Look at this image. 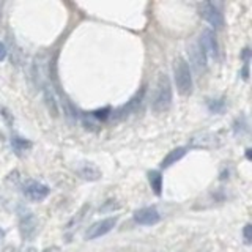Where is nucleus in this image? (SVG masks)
<instances>
[{"label": "nucleus", "instance_id": "obj_11", "mask_svg": "<svg viewBox=\"0 0 252 252\" xmlns=\"http://www.w3.org/2000/svg\"><path fill=\"white\" fill-rule=\"evenodd\" d=\"M186 153H188L186 147H177V148H173L172 151L167 153L166 158L161 161V167H163V169H169L170 166L177 164L181 158H185Z\"/></svg>", "mask_w": 252, "mask_h": 252}, {"label": "nucleus", "instance_id": "obj_21", "mask_svg": "<svg viewBox=\"0 0 252 252\" xmlns=\"http://www.w3.org/2000/svg\"><path fill=\"white\" fill-rule=\"evenodd\" d=\"M251 151H252L251 148H248V150H246V158H248L249 161H251Z\"/></svg>", "mask_w": 252, "mask_h": 252}, {"label": "nucleus", "instance_id": "obj_18", "mask_svg": "<svg viewBox=\"0 0 252 252\" xmlns=\"http://www.w3.org/2000/svg\"><path fill=\"white\" fill-rule=\"evenodd\" d=\"M241 74H243V79L248 81V78H249V63H244V68H243Z\"/></svg>", "mask_w": 252, "mask_h": 252}, {"label": "nucleus", "instance_id": "obj_1", "mask_svg": "<svg viewBox=\"0 0 252 252\" xmlns=\"http://www.w3.org/2000/svg\"><path fill=\"white\" fill-rule=\"evenodd\" d=\"M172 84L169 76L161 73L159 78L156 81V88H155V95H153V101H151V109L161 114V112L169 110L172 106Z\"/></svg>", "mask_w": 252, "mask_h": 252}, {"label": "nucleus", "instance_id": "obj_8", "mask_svg": "<svg viewBox=\"0 0 252 252\" xmlns=\"http://www.w3.org/2000/svg\"><path fill=\"white\" fill-rule=\"evenodd\" d=\"M161 219V214L158 213L156 208L153 207H147L141 208L134 213V221L141 226H153V224H158Z\"/></svg>", "mask_w": 252, "mask_h": 252}, {"label": "nucleus", "instance_id": "obj_19", "mask_svg": "<svg viewBox=\"0 0 252 252\" xmlns=\"http://www.w3.org/2000/svg\"><path fill=\"white\" fill-rule=\"evenodd\" d=\"M5 57H6V47L3 43H0V62L5 60Z\"/></svg>", "mask_w": 252, "mask_h": 252}, {"label": "nucleus", "instance_id": "obj_16", "mask_svg": "<svg viewBox=\"0 0 252 252\" xmlns=\"http://www.w3.org/2000/svg\"><path fill=\"white\" fill-rule=\"evenodd\" d=\"M90 117L96 118V120H106V118L110 117V109L106 107V109H100V110H95L90 114Z\"/></svg>", "mask_w": 252, "mask_h": 252}, {"label": "nucleus", "instance_id": "obj_2", "mask_svg": "<svg viewBox=\"0 0 252 252\" xmlns=\"http://www.w3.org/2000/svg\"><path fill=\"white\" fill-rule=\"evenodd\" d=\"M173 76H175V85H177L178 93L180 95H191V92H192L191 68H189V63L183 57L175 59Z\"/></svg>", "mask_w": 252, "mask_h": 252}, {"label": "nucleus", "instance_id": "obj_4", "mask_svg": "<svg viewBox=\"0 0 252 252\" xmlns=\"http://www.w3.org/2000/svg\"><path fill=\"white\" fill-rule=\"evenodd\" d=\"M117 226V218L115 216H110V218H106V219H101L92 226L88 227L87 233H85V238L87 240H96V238H101L104 235H107L110 230H114V227Z\"/></svg>", "mask_w": 252, "mask_h": 252}, {"label": "nucleus", "instance_id": "obj_13", "mask_svg": "<svg viewBox=\"0 0 252 252\" xmlns=\"http://www.w3.org/2000/svg\"><path fill=\"white\" fill-rule=\"evenodd\" d=\"M148 181H150L153 192L156 195H161V192H163V175H161L158 170H151L148 173Z\"/></svg>", "mask_w": 252, "mask_h": 252}, {"label": "nucleus", "instance_id": "obj_17", "mask_svg": "<svg viewBox=\"0 0 252 252\" xmlns=\"http://www.w3.org/2000/svg\"><path fill=\"white\" fill-rule=\"evenodd\" d=\"M243 238H244V244H249L252 243V226L251 224H246L243 229Z\"/></svg>", "mask_w": 252, "mask_h": 252}, {"label": "nucleus", "instance_id": "obj_7", "mask_svg": "<svg viewBox=\"0 0 252 252\" xmlns=\"http://www.w3.org/2000/svg\"><path fill=\"white\" fill-rule=\"evenodd\" d=\"M24 195L32 202H41L49 195V188L38 181H29L24 186Z\"/></svg>", "mask_w": 252, "mask_h": 252}, {"label": "nucleus", "instance_id": "obj_9", "mask_svg": "<svg viewBox=\"0 0 252 252\" xmlns=\"http://www.w3.org/2000/svg\"><path fill=\"white\" fill-rule=\"evenodd\" d=\"M188 54H189V62H191V65L194 66L195 71H204L207 68V59L204 52H202V49L199 46V43H192L191 46L188 47Z\"/></svg>", "mask_w": 252, "mask_h": 252}, {"label": "nucleus", "instance_id": "obj_12", "mask_svg": "<svg viewBox=\"0 0 252 252\" xmlns=\"http://www.w3.org/2000/svg\"><path fill=\"white\" fill-rule=\"evenodd\" d=\"M79 175L84 180H88V181H95L101 177V172L98 170V167H95L93 164H84L81 169H79Z\"/></svg>", "mask_w": 252, "mask_h": 252}, {"label": "nucleus", "instance_id": "obj_3", "mask_svg": "<svg viewBox=\"0 0 252 252\" xmlns=\"http://www.w3.org/2000/svg\"><path fill=\"white\" fill-rule=\"evenodd\" d=\"M199 46L204 52L207 60H216L219 57V46H218V40H216V35L213 30H204L200 33V40H199Z\"/></svg>", "mask_w": 252, "mask_h": 252}, {"label": "nucleus", "instance_id": "obj_15", "mask_svg": "<svg viewBox=\"0 0 252 252\" xmlns=\"http://www.w3.org/2000/svg\"><path fill=\"white\" fill-rule=\"evenodd\" d=\"M224 107H226V104H224V101H221V100H211L208 103L210 112H214V114H219V112H222Z\"/></svg>", "mask_w": 252, "mask_h": 252}, {"label": "nucleus", "instance_id": "obj_20", "mask_svg": "<svg viewBox=\"0 0 252 252\" xmlns=\"http://www.w3.org/2000/svg\"><path fill=\"white\" fill-rule=\"evenodd\" d=\"M43 252H60V249L57 246H52V248H46Z\"/></svg>", "mask_w": 252, "mask_h": 252}, {"label": "nucleus", "instance_id": "obj_14", "mask_svg": "<svg viewBox=\"0 0 252 252\" xmlns=\"http://www.w3.org/2000/svg\"><path fill=\"white\" fill-rule=\"evenodd\" d=\"M11 145H13V150L16 151V155H22V151L29 150L32 147V144L29 141H25V139L18 137V136H15L11 139Z\"/></svg>", "mask_w": 252, "mask_h": 252}, {"label": "nucleus", "instance_id": "obj_5", "mask_svg": "<svg viewBox=\"0 0 252 252\" xmlns=\"http://www.w3.org/2000/svg\"><path fill=\"white\" fill-rule=\"evenodd\" d=\"M19 233L22 240L30 241L38 233V218L33 213H24L19 221Z\"/></svg>", "mask_w": 252, "mask_h": 252}, {"label": "nucleus", "instance_id": "obj_22", "mask_svg": "<svg viewBox=\"0 0 252 252\" xmlns=\"http://www.w3.org/2000/svg\"><path fill=\"white\" fill-rule=\"evenodd\" d=\"M2 238H3V230L0 229V240H2Z\"/></svg>", "mask_w": 252, "mask_h": 252}, {"label": "nucleus", "instance_id": "obj_10", "mask_svg": "<svg viewBox=\"0 0 252 252\" xmlns=\"http://www.w3.org/2000/svg\"><path fill=\"white\" fill-rule=\"evenodd\" d=\"M47 60L46 55H40V57L35 59L33 63V79L37 82V85L43 87L47 81Z\"/></svg>", "mask_w": 252, "mask_h": 252}, {"label": "nucleus", "instance_id": "obj_6", "mask_svg": "<svg viewBox=\"0 0 252 252\" xmlns=\"http://www.w3.org/2000/svg\"><path fill=\"white\" fill-rule=\"evenodd\" d=\"M200 16L204 18L210 25H213L214 29H222L224 27V16L221 10L214 3H202L200 5Z\"/></svg>", "mask_w": 252, "mask_h": 252}]
</instances>
